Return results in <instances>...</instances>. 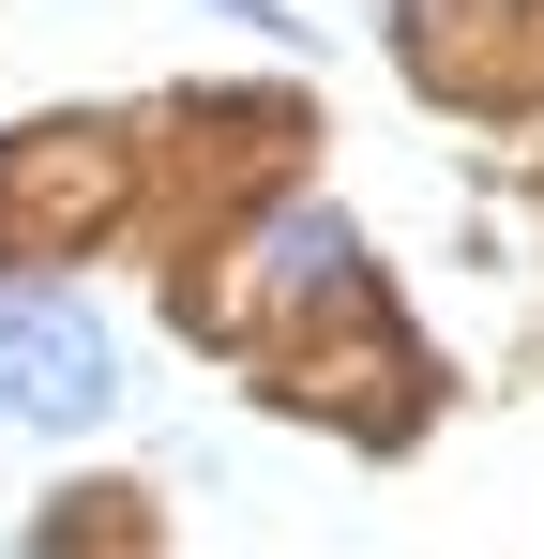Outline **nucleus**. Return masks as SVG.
Here are the masks:
<instances>
[{"label": "nucleus", "instance_id": "obj_1", "mask_svg": "<svg viewBox=\"0 0 544 559\" xmlns=\"http://www.w3.org/2000/svg\"><path fill=\"white\" fill-rule=\"evenodd\" d=\"M106 333H91L76 302H0V408H31V424H91L106 408Z\"/></svg>", "mask_w": 544, "mask_h": 559}]
</instances>
